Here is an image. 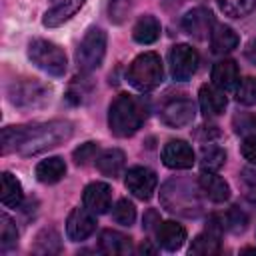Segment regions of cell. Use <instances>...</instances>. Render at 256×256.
Wrapping results in <instances>:
<instances>
[{
	"label": "cell",
	"mask_w": 256,
	"mask_h": 256,
	"mask_svg": "<svg viewBox=\"0 0 256 256\" xmlns=\"http://www.w3.org/2000/svg\"><path fill=\"white\" fill-rule=\"evenodd\" d=\"M198 100H200V110L204 112V116H220L226 110V94L222 88H218L216 84H202L200 92H198Z\"/></svg>",
	"instance_id": "obj_16"
},
{
	"label": "cell",
	"mask_w": 256,
	"mask_h": 256,
	"mask_svg": "<svg viewBox=\"0 0 256 256\" xmlns=\"http://www.w3.org/2000/svg\"><path fill=\"white\" fill-rule=\"evenodd\" d=\"M200 190L204 192L206 198H210L212 202H226L230 198V186L224 178H220L216 172H202L200 180H198Z\"/></svg>",
	"instance_id": "obj_19"
},
{
	"label": "cell",
	"mask_w": 256,
	"mask_h": 256,
	"mask_svg": "<svg viewBox=\"0 0 256 256\" xmlns=\"http://www.w3.org/2000/svg\"><path fill=\"white\" fill-rule=\"evenodd\" d=\"M162 122L170 128H184L196 116V106L190 98H172L160 110Z\"/></svg>",
	"instance_id": "obj_10"
},
{
	"label": "cell",
	"mask_w": 256,
	"mask_h": 256,
	"mask_svg": "<svg viewBox=\"0 0 256 256\" xmlns=\"http://www.w3.org/2000/svg\"><path fill=\"white\" fill-rule=\"evenodd\" d=\"M96 228L94 212H90L86 206L84 208H72V212L66 218V234L72 242H82L86 240Z\"/></svg>",
	"instance_id": "obj_12"
},
{
	"label": "cell",
	"mask_w": 256,
	"mask_h": 256,
	"mask_svg": "<svg viewBox=\"0 0 256 256\" xmlns=\"http://www.w3.org/2000/svg\"><path fill=\"white\" fill-rule=\"evenodd\" d=\"M52 88L36 78L14 80L8 86V100L20 110H38L50 104Z\"/></svg>",
	"instance_id": "obj_5"
},
{
	"label": "cell",
	"mask_w": 256,
	"mask_h": 256,
	"mask_svg": "<svg viewBox=\"0 0 256 256\" xmlns=\"http://www.w3.org/2000/svg\"><path fill=\"white\" fill-rule=\"evenodd\" d=\"M236 100L244 106H254L256 104V78L248 76L238 82L236 86Z\"/></svg>",
	"instance_id": "obj_33"
},
{
	"label": "cell",
	"mask_w": 256,
	"mask_h": 256,
	"mask_svg": "<svg viewBox=\"0 0 256 256\" xmlns=\"http://www.w3.org/2000/svg\"><path fill=\"white\" fill-rule=\"evenodd\" d=\"M160 202L168 212L186 218H194L202 212V200L196 190V184H192L188 178L168 180L160 190Z\"/></svg>",
	"instance_id": "obj_3"
},
{
	"label": "cell",
	"mask_w": 256,
	"mask_h": 256,
	"mask_svg": "<svg viewBox=\"0 0 256 256\" xmlns=\"http://www.w3.org/2000/svg\"><path fill=\"white\" fill-rule=\"evenodd\" d=\"M148 116V106L142 98L132 94H118L108 108L110 132L118 138L134 136Z\"/></svg>",
	"instance_id": "obj_2"
},
{
	"label": "cell",
	"mask_w": 256,
	"mask_h": 256,
	"mask_svg": "<svg viewBox=\"0 0 256 256\" xmlns=\"http://www.w3.org/2000/svg\"><path fill=\"white\" fill-rule=\"evenodd\" d=\"M156 238H158V244L168 250V252H174L178 250L184 240H186V228L174 220H166V222H160L158 228H156Z\"/></svg>",
	"instance_id": "obj_18"
},
{
	"label": "cell",
	"mask_w": 256,
	"mask_h": 256,
	"mask_svg": "<svg viewBox=\"0 0 256 256\" xmlns=\"http://www.w3.org/2000/svg\"><path fill=\"white\" fill-rule=\"evenodd\" d=\"M244 54H246V58H248V60H250L252 64H256V38L248 42V46H246Z\"/></svg>",
	"instance_id": "obj_39"
},
{
	"label": "cell",
	"mask_w": 256,
	"mask_h": 256,
	"mask_svg": "<svg viewBox=\"0 0 256 256\" xmlns=\"http://www.w3.org/2000/svg\"><path fill=\"white\" fill-rule=\"evenodd\" d=\"M134 2H126V0H112L110 2V18H114V22H122L126 18V14L132 10Z\"/></svg>",
	"instance_id": "obj_36"
},
{
	"label": "cell",
	"mask_w": 256,
	"mask_h": 256,
	"mask_svg": "<svg viewBox=\"0 0 256 256\" xmlns=\"http://www.w3.org/2000/svg\"><path fill=\"white\" fill-rule=\"evenodd\" d=\"M34 172H36L38 182H42V184H54V182H58V180L64 178L66 164H64V160L60 156H50V158L38 162Z\"/></svg>",
	"instance_id": "obj_24"
},
{
	"label": "cell",
	"mask_w": 256,
	"mask_h": 256,
	"mask_svg": "<svg viewBox=\"0 0 256 256\" xmlns=\"http://www.w3.org/2000/svg\"><path fill=\"white\" fill-rule=\"evenodd\" d=\"M218 8L232 18H242L246 14H250L256 6V0H216Z\"/></svg>",
	"instance_id": "obj_30"
},
{
	"label": "cell",
	"mask_w": 256,
	"mask_h": 256,
	"mask_svg": "<svg viewBox=\"0 0 256 256\" xmlns=\"http://www.w3.org/2000/svg\"><path fill=\"white\" fill-rule=\"evenodd\" d=\"M124 164H126V156L120 148H108L96 158V168L100 170V174L110 178H116L124 170Z\"/></svg>",
	"instance_id": "obj_23"
},
{
	"label": "cell",
	"mask_w": 256,
	"mask_h": 256,
	"mask_svg": "<svg viewBox=\"0 0 256 256\" xmlns=\"http://www.w3.org/2000/svg\"><path fill=\"white\" fill-rule=\"evenodd\" d=\"M28 58L32 60V64L40 70H44L50 76H64L68 60L64 50L44 38H34L28 44Z\"/></svg>",
	"instance_id": "obj_6"
},
{
	"label": "cell",
	"mask_w": 256,
	"mask_h": 256,
	"mask_svg": "<svg viewBox=\"0 0 256 256\" xmlns=\"http://www.w3.org/2000/svg\"><path fill=\"white\" fill-rule=\"evenodd\" d=\"M238 34L226 26V24H214L212 34H210V44L214 54H228L238 46Z\"/></svg>",
	"instance_id": "obj_21"
},
{
	"label": "cell",
	"mask_w": 256,
	"mask_h": 256,
	"mask_svg": "<svg viewBox=\"0 0 256 256\" xmlns=\"http://www.w3.org/2000/svg\"><path fill=\"white\" fill-rule=\"evenodd\" d=\"M98 144L96 142H84V144H80L76 150H74V162L78 164V166H86V164H90L92 160H96L98 156Z\"/></svg>",
	"instance_id": "obj_34"
},
{
	"label": "cell",
	"mask_w": 256,
	"mask_h": 256,
	"mask_svg": "<svg viewBox=\"0 0 256 256\" xmlns=\"http://www.w3.org/2000/svg\"><path fill=\"white\" fill-rule=\"evenodd\" d=\"M164 78V68H162V60L156 52H142L138 54L132 64L128 66L126 72V80L132 88L140 90V92H150L156 86H160Z\"/></svg>",
	"instance_id": "obj_4"
},
{
	"label": "cell",
	"mask_w": 256,
	"mask_h": 256,
	"mask_svg": "<svg viewBox=\"0 0 256 256\" xmlns=\"http://www.w3.org/2000/svg\"><path fill=\"white\" fill-rule=\"evenodd\" d=\"M156 224H160V218H158V214H156L154 210H148V212L144 214V224H142V226H144L146 230H152Z\"/></svg>",
	"instance_id": "obj_38"
},
{
	"label": "cell",
	"mask_w": 256,
	"mask_h": 256,
	"mask_svg": "<svg viewBox=\"0 0 256 256\" xmlns=\"http://www.w3.org/2000/svg\"><path fill=\"white\" fill-rule=\"evenodd\" d=\"M242 156L250 164H256V132L244 138V142H242Z\"/></svg>",
	"instance_id": "obj_37"
},
{
	"label": "cell",
	"mask_w": 256,
	"mask_h": 256,
	"mask_svg": "<svg viewBox=\"0 0 256 256\" xmlns=\"http://www.w3.org/2000/svg\"><path fill=\"white\" fill-rule=\"evenodd\" d=\"M220 218H222L224 230H230V232H244V230H246L248 216H246L238 206H232V208H230L226 214H222Z\"/></svg>",
	"instance_id": "obj_32"
},
{
	"label": "cell",
	"mask_w": 256,
	"mask_h": 256,
	"mask_svg": "<svg viewBox=\"0 0 256 256\" xmlns=\"http://www.w3.org/2000/svg\"><path fill=\"white\" fill-rule=\"evenodd\" d=\"M106 32L98 26H92L86 30V34L82 36L78 48H76V64L78 70L82 72H92L96 70L106 54Z\"/></svg>",
	"instance_id": "obj_7"
},
{
	"label": "cell",
	"mask_w": 256,
	"mask_h": 256,
	"mask_svg": "<svg viewBox=\"0 0 256 256\" xmlns=\"http://www.w3.org/2000/svg\"><path fill=\"white\" fill-rule=\"evenodd\" d=\"M138 252H140V254H154V252H156V248H154V246H152V244L146 240V242H142V244H140Z\"/></svg>",
	"instance_id": "obj_40"
},
{
	"label": "cell",
	"mask_w": 256,
	"mask_h": 256,
	"mask_svg": "<svg viewBox=\"0 0 256 256\" xmlns=\"http://www.w3.org/2000/svg\"><path fill=\"white\" fill-rule=\"evenodd\" d=\"M86 0H50L42 24L48 28H56L62 26L64 22H68L72 16H76V12L84 6Z\"/></svg>",
	"instance_id": "obj_14"
},
{
	"label": "cell",
	"mask_w": 256,
	"mask_h": 256,
	"mask_svg": "<svg viewBox=\"0 0 256 256\" xmlns=\"http://www.w3.org/2000/svg\"><path fill=\"white\" fill-rule=\"evenodd\" d=\"M22 198H24V194H22L20 180L10 172H2V192H0L2 204L6 208H18Z\"/></svg>",
	"instance_id": "obj_26"
},
{
	"label": "cell",
	"mask_w": 256,
	"mask_h": 256,
	"mask_svg": "<svg viewBox=\"0 0 256 256\" xmlns=\"http://www.w3.org/2000/svg\"><path fill=\"white\" fill-rule=\"evenodd\" d=\"M162 162L172 170H186L194 164V150L184 140H170L162 148Z\"/></svg>",
	"instance_id": "obj_13"
},
{
	"label": "cell",
	"mask_w": 256,
	"mask_h": 256,
	"mask_svg": "<svg viewBox=\"0 0 256 256\" xmlns=\"http://www.w3.org/2000/svg\"><path fill=\"white\" fill-rule=\"evenodd\" d=\"M98 246L104 254H128L132 252V238L118 232V230H102L100 238H98Z\"/></svg>",
	"instance_id": "obj_20"
},
{
	"label": "cell",
	"mask_w": 256,
	"mask_h": 256,
	"mask_svg": "<svg viewBox=\"0 0 256 256\" xmlns=\"http://www.w3.org/2000/svg\"><path fill=\"white\" fill-rule=\"evenodd\" d=\"M60 250H62L60 234L54 228H44V230L38 232V236L34 240V246H32V252H36V254H58Z\"/></svg>",
	"instance_id": "obj_28"
},
{
	"label": "cell",
	"mask_w": 256,
	"mask_h": 256,
	"mask_svg": "<svg viewBox=\"0 0 256 256\" xmlns=\"http://www.w3.org/2000/svg\"><path fill=\"white\" fill-rule=\"evenodd\" d=\"M18 244V230L14 220L8 214L0 216V250L8 252L10 248H14Z\"/></svg>",
	"instance_id": "obj_29"
},
{
	"label": "cell",
	"mask_w": 256,
	"mask_h": 256,
	"mask_svg": "<svg viewBox=\"0 0 256 256\" xmlns=\"http://www.w3.org/2000/svg\"><path fill=\"white\" fill-rule=\"evenodd\" d=\"M158 36H160V22L156 16L144 14L136 20V24L132 28V38L138 44H152L158 40Z\"/></svg>",
	"instance_id": "obj_22"
},
{
	"label": "cell",
	"mask_w": 256,
	"mask_h": 256,
	"mask_svg": "<svg viewBox=\"0 0 256 256\" xmlns=\"http://www.w3.org/2000/svg\"><path fill=\"white\" fill-rule=\"evenodd\" d=\"M226 162V150L218 144L206 142L200 150V166L202 172H218Z\"/></svg>",
	"instance_id": "obj_27"
},
{
	"label": "cell",
	"mask_w": 256,
	"mask_h": 256,
	"mask_svg": "<svg viewBox=\"0 0 256 256\" xmlns=\"http://www.w3.org/2000/svg\"><path fill=\"white\" fill-rule=\"evenodd\" d=\"M240 184L244 188V194L250 200H256V170L252 168H244L240 172Z\"/></svg>",
	"instance_id": "obj_35"
},
{
	"label": "cell",
	"mask_w": 256,
	"mask_h": 256,
	"mask_svg": "<svg viewBox=\"0 0 256 256\" xmlns=\"http://www.w3.org/2000/svg\"><path fill=\"white\" fill-rule=\"evenodd\" d=\"M72 134L74 124L70 120L6 126L2 130V154L18 152L22 156H36L68 142Z\"/></svg>",
	"instance_id": "obj_1"
},
{
	"label": "cell",
	"mask_w": 256,
	"mask_h": 256,
	"mask_svg": "<svg viewBox=\"0 0 256 256\" xmlns=\"http://www.w3.org/2000/svg\"><path fill=\"white\" fill-rule=\"evenodd\" d=\"M112 218L122 226H132L136 220V208L128 198H120L112 208Z\"/></svg>",
	"instance_id": "obj_31"
},
{
	"label": "cell",
	"mask_w": 256,
	"mask_h": 256,
	"mask_svg": "<svg viewBox=\"0 0 256 256\" xmlns=\"http://www.w3.org/2000/svg\"><path fill=\"white\" fill-rule=\"evenodd\" d=\"M84 206L94 214H104L112 206V188L106 182H90L82 194Z\"/></svg>",
	"instance_id": "obj_15"
},
{
	"label": "cell",
	"mask_w": 256,
	"mask_h": 256,
	"mask_svg": "<svg viewBox=\"0 0 256 256\" xmlns=\"http://www.w3.org/2000/svg\"><path fill=\"white\" fill-rule=\"evenodd\" d=\"M124 184L128 192H132L138 200H150L156 190L158 178L156 172L146 166H132L124 176Z\"/></svg>",
	"instance_id": "obj_9"
},
{
	"label": "cell",
	"mask_w": 256,
	"mask_h": 256,
	"mask_svg": "<svg viewBox=\"0 0 256 256\" xmlns=\"http://www.w3.org/2000/svg\"><path fill=\"white\" fill-rule=\"evenodd\" d=\"M220 230L206 226V232L198 234L192 244H190V254H202V256H210V254H218L220 252Z\"/></svg>",
	"instance_id": "obj_25"
},
{
	"label": "cell",
	"mask_w": 256,
	"mask_h": 256,
	"mask_svg": "<svg viewBox=\"0 0 256 256\" xmlns=\"http://www.w3.org/2000/svg\"><path fill=\"white\" fill-rule=\"evenodd\" d=\"M238 82H240V72H238V64L234 60L224 58L212 66V84H216L224 92L236 90Z\"/></svg>",
	"instance_id": "obj_17"
},
{
	"label": "cell",
	"mask_w": 256,
	"mask_h": 256,
	"mask_svg": "<svg viewBox=\"0 0 256 256\" xmlns=\"http://www.w3.org/2000/svg\"><path fill=\"white\" fill-rule=\"evenodd\" d=\"M168 60H170V74L178 82L190 80L194 76V72L198 70V64H200V56L190 44L172 46L170 54H168Z\"/></svg>",
	"instance_id": "obj_8"
},
{
	"label": "cell",
	"mask_w": 256,
	"mask_h": 256,
	"mask_svg": "<svg viewBox=\"0 0 256 256\" xmlns=\"http://www.w3.org/2000/svg\"><path fill=\"white\" fill-rule=\"evenodd\" d=\"M182 28L188 36L196 38V40H204L212 34V28H214V16L208 8L204 6H198V8H192L190 12H186V16L182 18Z\"/></svg>",
	"instance_id": "obj_11"
}]
</instances>
